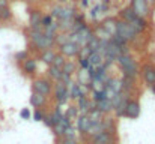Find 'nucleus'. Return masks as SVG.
<instances>
[{
    "label": "nucleus",
    "mask_w": 155,
    "mask_h": 144,
    "mask_svg": "<svg viewBox=\"0 0 155 144\" xmlns=\"http://www.w3.org/2000/svg\"><path fill=\"white\" fill-rule=\"evenodd\" d=\"M54 41H56V45L59 47V45H62V44H65V42L69 41V33H68V32H59V33L56 35Z\"/></svg>",
    "instance_id": "obj_36"
},
{
    "label": "nucleus",
    "mask_w": 155,
    "mask_h": 144,
    "mask_svg": "<svg viewBox=\"0 0 155 144\" xmlns=\"http://www.w3.org/2000/svg\"><path fill=\"white\" fill-rule=\"evenodd\" d=\"M62 11H63V3H59V5H54L50 11V15H51L54 20H59L60 15H62Z\"/></svg>",
    "instance_id": "obj_37"
},
{
    "label": "nucleus",
    "mask_w": 155,
    "mask_h": 144,
    "mask_svg": "<svg viewBox=\"0 0 155 144\" xmlns=\"http://www.w3.org/2000/svg\"><path fill=\"white\" fill-rule=\"evenodd\" d=\"M149 87H151V92H152V93H154V96H155V83L152 84V86H149Z\"/></svg>",
    "instance_id": "obj_54"
},
{
    "label": "nucleus",
    "mask_w": 155,
    "mask_h": 144,
    "mask_svg": "<svg viewBox=\"0 0 155 144\" xmlns=\"http://www.w3.org/2000/svg\"><path fill=\"white\" fill-rule=\"evenodd\" d=\"M103 126H104V131L111 132V134H116V120L113 117H105V119H103Z\"/></svg>",
    "instance_id": "obj_28"
},
{
    "label": "nucleus",
    "mask_w": 155,
    "mask_h": 144,
    "mask_svg": "<svg viewBox=\"0 0 155 144\" xmlns=\"http://www.w3.org/2000/svg\"><path fill=\"white\" fill-rule=\"evenodd\" d=\"M78 51H80V47L77 44H74V42H69V41L65 42V44H62V45H59V48H57V53H60L66 59L77 57L78 56Z\"/></svg>",
    "instance_id": "obj_7"
},
{
    "label": "nucleus",
    "mask_w": 155,
    "mask_h": 144,
    "mask_svg": "<svg viewBox=\"0 0 155 144\" xmlns=\"http://www.w3.org/2000/svg\"><path fill=\"white\" fill-rule=\"evenodd\" d=\"M80 5H81V8H87L89 6V0H80Z\"/></svg>",
    "instance_id": "obj_52"
},
{
    "label": "nucleus",
    "mask_w": 155,
    "mask_h": 144,
    "mask_svg": "<svg viewBox=\"0 0 155 144\" xmlns=\"http://www.w3.org/2000/svg\"><path fill=\"white\" fill-rule=\"evenodd\" d=\"M9 5V0H0V6H8Z\"/></svg>",
    "instance_id": "obj_53"
},
{
    "label": "nucleus",
    "mask_w": 155,
    "mask_h": 144,
    "mask_svg": "<svg viewBox=\"0 0 155 144\" xmlns=\"http://www.w3.org/2000/svg\"><path fill=\"white\" fill-rule=\"evenodd\" d=\"M95 107H97L101 113H104V114H108V113H111V111H113L111 101H108V99H101V101L95 102Z\"/></svg>",
    "instance_id": "obj_24"
},
{
    "label": "nucleus",
    "mask_w": 155,
    "mask_h": 144,
    "mask_svg": "<svg viewBox=\"0 0 155 144\" xmlns=\"http://www.w3.org/2000/svg\"><path fill=\"white\" fill-rule=\"evenodd\" d=\"M116 33L119 36H122L125 41H128L130 44H134L140 38V35L137 33V30L130 23H127L124 20H117V30H116Z\"/></svg>",
    "instance_id": "obj_3"
},
{
    "label": "nucleus",
    "mask_w": 155,
    "mask_h": 144,
    "mask_svg": "<svg viewBox=\"0 0 155 144\" xmlns=\"http://www.w3.org/2000/svg\"><path fill=\"white\" fill-rule=\"evenodd\" d=\"M107 11H108V5L101 3V5H100V14H107Z\"/></svg>",
    "instance_id": "obj_51"
},
{
    "label": "nucleus",
    "mask_w": 155,
    "mask_h": 144,
    "mask_svg": "<svg viewBox=\"0 0 155 144\" xmlns=\"http://www.w3.org/2000/svg\"><path fill=\"white\" fill-rule=\"evenodd\" d=\"M12 20V11L8 6H0V23H6V21H11Z\"/></svg>",
    "instance_id": "obj_33"
},
{
    "label": "nucleus",
    "mask_w": 155,
    "mask_h": 144,
    "mask_svg": "<svg viewBox=\"0 0 155 144\" xmlns=\"http://www.w3.org/2000/svg\"><path fill=\"white\" fill-rule=\"evenodd\" d=\"M44 116H45V113L42 111V108H35V111H33V120L35 122H42Z\"/></svg>",
    "instance_id": "obj_42"
},
{
    "label": "nucleus",
    "mask_w": 155,
    "mask_h": 144,
    "mask_svg": "<svg viewBox=\"0 0 155 144\" xmlns=\"http://www.w3.org/2000/svg\"><path fill=\"white\" fill-rule=\"evenodd\" d=\"M54 56H56V50H54V48H47V50H42V51H39V56H38V59H39L42 63H45V65H51Z\"/></svg>",
    "instance_id": "obj_20"
},
{
    "label": "nucleus",
    "mask_w": 155,
    "mask_h": 144,
    "mask_svg": "<svg viewBox=\"0 0 155 144\" xmlns=\"http://www.w3.org/2000/svg\"><path fill=\"white\" fill-rule=\"evenodd\" d=\"M91 92H92V101L94 102L105 99V90H91Z\"/></svg>",
    "instance_id": "obj_40"
},
{
    "label": "nucleus",
    "mask_w": 155,
    "mask_h": 144,
    "mask_svg": "<svg viewBox=\"0 0 155 144\" xmlns=\"http://www.w3.org/2000/svg\"><path fill=\"white\" fill-rule=\"evenodd\" d=\"M77 83L81 84V86H89L91 84V75H89V71L87 69H77Z\"/></svg>",
    "instance_id": "obj_22"
},
{
    "label": "nucleus",
    "mask_w": 155,
    "mask_h": 144,
    "mask_svg": "<svg viewBox=\"0 0 155 144\" xmlns=\"http://www.w3.org/2000/svg\"><path fill=\"white\" fill-rule=\"evenodd\" d=\"M130 6L131 9L134 11V14L140 18H146L149 20L151 18V5L148 0H131L130 2Z\"/></svg>",
    "instance_id": "obj_5"
},
{
    "label": "nucleus",
    "mask_w": 155,
    "mask_h": 144,
    "mask_svg": "<svg viewBox=\"0 0 155 144\" xmlns=\"http://www.w3.org/2000/svg\"><path fill=\"white\" fill-rule=\"evenodd\" d=\"M91 53H92V50L87 47V45H84V47L80 48V51H78V56H77V60H83V59H87L89 56H91Z\"/></svg>",
    "instance_id": "obj_39"
},
{
    "label": "nucleus",
    "mask_w": 155,
    "mask_h": 144,
    "mask_svg": "<svg viewBox=\"0 0 155 144\" xmlns=\"http://www.w3.org/2000/svg\"><path fill=\"white\" fill-rule=\"evenodd\" d=\"M105 86H110V87H111L116 93H120V92H122V83H120V80H119V78L110 77V78L107 80Z\"/></svg>",
    "instance_id": "obj_32"
},
{
    "label": "nucleus",
    "mask_w": 155,
    "mask_h": 144,
    "mask_svg": "<svg viewBox=\"0 0 155 144\" xmlns=\"http://www.w3.org/2000/svg\"><path fill=\"white\" fill-rule=\"evenodd\" d=\"M42 12L39 9H30L29 12V29H36V30H44L41 20H42Z\"/></svg>",
    "instance_id": "obj_10"
},
{
    "label": "nucleus",
    "mask_w": 155,
    "mask_h": 144,
    "mask_svg": "<svg viewBox=\"0 0 155 144\" xmlns=\"http://www.w3.org/2000/svg\"><path fill=\"white\" fill-rule=\"evenodd\" d=\"M75 131H74V128H72V125L71 126H68L66 129H65V134H63V137H75V134H74ZM62 137V138H63Z\"/></svg>",
    "instance_id": "obj_48"
},
{
    "label": "nucleus",
    "mask_w": 155,
    "mask_h": 144,
    "mask_svg": "<svg viewBox=\"0 0 155 144\" xmlns=\"http://www.w3.org/2000/svg\"><path fill=\"white\" fill-rule=\"evenodd\" d=\"M87 60H89V65H91V66H100V65L104 62L103 57H101V54H100L98 51H92L91 56L87 57Z\"/></svg>",
    "instance_id": "obj_34"
},
{
    "label": "nucleus",
    "mask_w": 155,
    "mask_h": 144,
    "mask_svg": "<svg viewBox=\"0 0 155 144\" xmlns=\"http://www.w3.org/2000/svg\"><path fill=\"white\" fill-rule=\"evenodd\" d=\"M71 122H72V120H69V119L63 114V116L60 117V120L53 126V132H54V135H56V137H59V138H62V137H63V134H65V129H66L68 126H71V125H72Z\"/></svg>",
    "instance_id": "obj_14"
},
{
    "label": "nucleus",
    "mask_w": 155,
    "mask_h": 144,
    "mask_svg": "<svg viewBox=\"0 0 155 144\" xmlns=\"http://www.w3.org/2000/svg\"><path fill=\"white\" fill-rule=\"evenodd\" d=\"M60 81H62V83H65V84H69V83L72 81V77H71V75H68V74H63V72H62Z\"/></svg>",
    "instance_id": "obj_49"
},
{
    "label": "nucleus",
    "mask_w": 155,
    "mask_h": 144,
    "mask_svg": "<svg viewBox=\"0 0 155 144\" xmlns=\"http://www.w3.org/2000/svg\"><path fill=\"white\" fill-rule=\"evenodd\" d=\"M92 36H94L92 27H89V26L86 24L81 30L77 32V45H78L80 48L84 47V45H87V42L92 39Z\"/></svg>",
    "instance_id": "obj_11"
},
{
    "label": "nucleus",
    "mask_w": 155,
    "mask_h": 144,
    "mask_svg": "<svg viewBox=\"0 0 155 144\" xmlns=\"http://www.w3.org/2000/svg\"><path fill=\"white\" fill-rule=\"evenodd\" d=\"M117 65L120 66V72L127 77H133V78H137L140 75V68H139V63L137 60L130 54V53H125V54H120L117 57Z\"/></svg>",
    "instance_id": "obj_2"
},
{
    "label": "nucleus",
    "mask_w": 155,
    "mask_h": 144,
    "mask_svg": "<svg viewBox=\"0 0 155 144\" xmlns=\"http://www.w3.org/2000/svg\"><path fill=\"white\" fill-rule=\"evenodd\" d=\"M136 30H137V33L139 35H142V33H145L149 27H151V23H149V20H146V18H140V17H136V20L133 21V23H130Z\"/></svg>",
    "instance_id": "obj_18"
},
{
    "label": "nucleus",
    "mask_w": 155,
    "mask_h": 144,
    "mask_svg": "<svg viewBox=\"0 0 155 144\" xmlns=\"http://www.w3.org/2000/svg\"><path fill=\"white\" fill-rule=\"evenodd\" d=\"M89 15H91V18L95 21L97 18H98V15H100V5H95L92 9H91V12H89Z\"/></svg>",
    "instance_id": "obj_45"
},
{
    "label": "nucleus",
    "mask_w": 155,
    "mask_h": 144,
    "mask_svg": "<svg viewBox=\"0 0 155 144\" xmlns=\"http://www.w3.org/2000/svg\"><path fill=\"white\" fill-rule=\"evenodd\" d=\"M78 66L81 68V69H89V60L87 59H83V60H78Z\"/></svg>",
    "instance_id": "obj_50"
},
{
    "label": "nucleus",
    "mask_w": 155,
    "mask_h": 144,
    "mask_svg": "<svg viewBox=\"0 0 155 144\" xmlns=\"http://www.w3.org/2000/svg\"><path fill=\"white\" fill-rule=\"evenodd\" d=\"M136 14H134V11L131 9V6H127V8H124L120 12H119V15H117V18L119 20H124V21H127V23H133L134 20H136Z\"/></svg>",
    "instance_id": "obj_21"
},
{
    "label": "nucleus",
    "mask_w": 155,
    "mask_h": 144,
    "mask_svg": "<svg viewBox=\"0 0 155 144\" xmlns=\"http://www.w3.org/2000/svg\"><path fill=\"white\" fill-rule=\"evenodd\" d=\"M87 117L91 119V122H101V120L104 119V113H101L97 107H94V108H91V110H89Z\"/></svg>",
    "instance_id": "obj_31"
},
{
    "label": "nucleus",
    "mask_w": 155,
    "mask_h": 144,
    "mask_svg": "<svg viewBox=\"0 0 155 144\" xmlns=\"http://www.w3.org/2000/svg\"><path fill=\"white\" fill-rule=\"evenodd\" d=\"M65 62H66V57H63L60 53H56V56H54V59H53L51 65H54V66H57V68H63V65H65Z\"/></svg>",
    "instance_id": "obj_38"
},
{
    "label": "nucleus",
    "mask_w": 155,
    "mask_h": 144,
    "mask_svg": "<svg viewBox=\"0 0 155 144\" xmlns=\"http://www.w3.org/2000/svg\"><path fill=\"white\" fill-rule=\"evenodd\" d=\"M53 98L54 101L57 102V105H63L69 101V93H68V87L65 83H62L60 80L59 81H54L53 84Z\"/></svg>",
    "instance_id": "obj_6"
},
{
    "label": "nucleus",
    "mask_w": 155,
    "mask_h": 144,
    "mask_svg": "<svg viewBox=\"0 0 155 144\" xmlns=\"http://www.w3.org/2000/svg\"><path fill=\"white\" fill-rule=\"evenodd\" d=\"M29 56H30V54H29V51H27V50H23V51H18V53H15V60L21 63V62H24V60H26Z\"/></svg>",
    "instance_id": "obj_41"
},
{
    "label": "nucleus",
    "mask_w": 155,
    "mask_h": 144,
    "mask_svg": "<svg viewBox=\"0 0 155 144\" xmlns=\"http://www.w3.org/2000/svg\"><path fill=\"white\" fill-rule=\"evenodd\" d=\"M60 30H59V24H57V21L54 20L50 26H47V27H44V35H47L48 38H56V35L59 33Z\"/></svg>",
    "instance_id": "obj_29"
},
{
    "label": "nucleus",
    "mask_w": 155,
    "mask_h": 144,
    "mask_svg": "<svg viewBox=\"0 0 155 144\" xmlns=\"http://www.w3.org/2000/svg\"><path fill=\"white\" fill-rule=\"evenodd\" d=\"M140 102H139V99H136V98H130L128 99V104H127V108H125V114H124V117H127V119H137L139 116H140Z\"/></svg>",
    "instance_id": "obj_8"
},
{
    "label": "nucleus",
    "mask_w": 155,
    "mask_h": 144,
    "mask_svg": "<svg viewBox=\"0 0 155 144\" xmlns=\"http://www.w3.org/2000/svg\"><path fill=\"white\" fill-rule=\"evenodd\" d=\"M21 69L26 75H35L38 71V59L29 56L24 62H21Z\"/></svg>",
    "instance_id": "obj_12"
},
{
    "label": "nucleus",
    "mask_w": 155,
    "mask_h": 144,
    "mask_svg": "<svg viewBox=\"0 0 155 144\" xmlns=\"http://www.w3.org/2000/svg\"><path fill=\"white\" fill-rule=\"evenodd\" d=\"M53 21H54V18H53L50 14H44L42 15V20H41V24H42V27H47V26H50Z\"/></svg>",
    "instance_id": "obj_44"
},
{
    "label": "nucleus",
    "mask_w": 155,
    "mask_h": 144,
    "mask_svg": "<svg viewBox=\"0 0 155 144\" xmlns=\"http://www.w3.org/2000/svg\"><path fill=\"white\" fill-rule=\"evenodd\" d=\"M27 38L30 41V45L35 47L36 51H42L47 48H54L56 41L54 38H48L44 35V30H36V29H29L27 30Z\"/></svg>",
    "instance_id": "obj_1"
},
{
    "label": "nucleus",
    "mask_w": 155,
    "mask_h": 144,
    "mask_svg": "<svg viewBox=\"0 0 155 144\" xmlns=\"http://www.w3.org/2000/svg\"><path fill=\"white\" fill-rule=\"evenodd\" d=\"M78 113H80V111H78V108H77L75 105H69L63 114H65L69 120H74V119H77V117H78Z\"/></svg>",
    "instance_id": "obj_35"
},
{
    "label": "nucleus",
    "mask_w": 155,
    "mask_h": 144,
    "mask_svg": "<svg viewBox=\"0 0 155 144\" xmlns=\"http://www.w3.org/2000/svg\"><path fill=\"white\" fill-rule=\"evenodd\" d=\"M60 144H78V143H77L75 137H63Z\"/></svg>",
    "instance_id": "obj_46"
},
{
    "label": "nucleus",
    "mask_w": 155,
    "mask_h": 144,
    "mask_svg": "<svg viewBox=\"0 0 155 144\" xmlns=\"http://www.w3.org/2000/svg\"><path fill=\"white\" fill-rule=\"evenodd\" d=\"M154 2H155V0H154Z\"/></svg>",
    "instance_id": "obj_58"
},
{
    "label": "nucleus",
    "mask_w": 155,
    "mask_h": 144,
    "mask_svg": "<svg viewBox=\"0 0 155 144\" xmlns=\"http://www.w3.org/2000/svg\"><path fill=\"white\" fill-rule=\"evenodd\" d=\"M117 20H119L117 17H105L103 21H101V26L107 30V33L110 36L114 35L116 30H117Z\"/></svg>",
    "instance_id": "obj_16"
},
{
    "label": "nucleus",
    "mask_w": 155,
    "mask_h": 144,
    "mask_svg": "<svg viewBox=\"0 0 155 144\" xmlns=\"http://www.w3.org/2000/svg\"><path fill=\"white\" fill-rule=\"evenodd\" d=\"M116 143H117L116 134H111V132H107V131H103V132L91 137V144H116Z\"/></svg>",
    "instance_id": "obj_9"
},
{
    "label": "nucleus",
    "mask_w": 155,
    "mask_h": 144,
    "mask_svg": "<svg viewBox=\"0 0 155 144\" xmlns=\"http://www.w3.org/2000/svg\"><path fill=\"white\" fill-rule=\"evenodd\" d=\"M47 75H48V78L51 80L53 83H54V81H59V80H60V77H62V69H60V68H57V66H54V65H48Z\"/></svg>",
    "instance_id": "obj_25"
},
{
    "label": "nucleus",
    "mask_w": 155,
    "mask_h": 144,
    "mask_svg": "<svg viewBox=\"0 0 155 144\" xmlns=\"http://www.w3.org/2000/svg\"><path fill=\"white\" fill-rule=\"evenodd\" d=\"M101 3H104V5H108V6H110V0H101Z\"/></svg>",
    "instance_id": "obj_55"
},
{
    "label": "nucleus",
    "mask_w": 155,
    "mask_h": 144,
    "mask_svg": "<svg viewBox=\"0 0 155 144\" xmlns=\"http://www.w3.org/2000/svg\"><path fill=\"white\" fill-rule=\"evenodd\" d=\"M42 122H44V125L47 126V128H50V129H53V126L59 122V119L56 117V114L54 113H45V116H44V119H42Z\"/></svg>",
    "instance_id": "obj_30"
},
{
    "label": "nucleus",
    "mask_w": 155,
    "mask_h": 144,
    "mask_svg": "<svg viewBox=\"0 0 155 144\" xmlns=\"http://www.w3.org/2000/svg\"><path fill=\"white\" fill-rule=\"evenodd\" d=\"M54 2H57V3H66L68 0H54Z\"/></svg>",
    "instance_id": "obj_56"
},
{
    "label": "nucleus",
    "mask_w": 155,
    "mask_h": 144,
    "mask_svg": "<svg viewBox=\"0 0 155 144\" xmlns=\"http://www.w3.org/2000/svg\"><path fill=\"white\" fill-rule=\"evenodd\" d=\"M26 2H35V0H26Z\"/></svg>",
    "instance_id": "obj_57"
},
{
    "label": "nucleus",
    "mask_w": 155,
    "mask_h": 144,
    "mask_svg": "<svg viewBox=\"0 0 155 144\" xmlns=\"http://www.w3.org/2000/svg\"><path fill=\"white\" fill-rule=\"evenodd\" d=\"M140 74H142V77H143V80H145L146 84L152 86V84L155 83V65H152V63H146V65H143Z\"/></svg>",
    "instance_id": "obj_13"
},
{
    "label": "nucleus",
    "mask_w": 155,
    "mask_h": 144,
    "mask_svg": "<svg viewBox=\"0 0 155 144\" xmlns=\"http://www.w3.org/2000/svg\"><path fill=\"white\" fill-rule=\"evenodd\" d=\"M53 83L51 80L47 77H39V78H35L32 81V92H36V93H41L44 96H50L53 95Z\"/></svg>",
    "instance_id": "obj_4"
},
{
    "label": "nucleus",
    "mask_w": 155,
    "mask_h": 144,
    "mask_svg": "<svg viewBox=\"0 0 155 144\" xmlns=\"http://www.w3.org/2000/svg\"><path fill=\"white\" fill-rule=\"evenodd\" d=\"M30 105L33 108H42L48 104V96H44L41 93H36V92H32V96H30Z\"/></svg>",
    "instance_id": "obj_17"
},
{
    "label": "nucleus",
    "mask_w": 155,
    "mask_h": 144,
    "mask_svg": "<svg viewBox=\"0 0 155 144\" xmlns=\"http://www.w3.org/2000/svg\"><path fill=\"white\" fill-rule=\"evenodd\" d=\"M87 47L91 48L92 51H98V48H100V39L95 38V36H92V39L87 42Z\"/></svg>",
    "instance_id": "obj_43"
},
{
    "label": "nucleus",
    "mask_w": 155,
    "mask_h": 144,
    "mask_svg": "<svg viewBox=\"0 0 155 144\" xmlns=\"http://www.w3.org/2000/svg\"><path fill=\"white\" fill-rule=\"evenodd\" d=\"M130 98H131L130 93H125L124 99L120 101V104H119V105H117V108L114 110L116 117H124V114H125V108H127V104H128V99H130Z\"/></svg>",
    "instance_id": "obj_27"
},
{
    "label": "nucleus",
    "mask_w": 155,
    "mask_h": 144,
    "mask_svg": "<svg viewBox=\"0 0 155 144\" xmlns=\"http://www.w3.org/2000/svg\"><path fill=\"white\" fill-rule=\"evenodd\" d=\"M92 32H94V36H95V38H98L100 41H103V39H110V35L107 33V30L101 26V23H100V24H97V26L92 29Z\"/></svg>",
    "instance_id": "obj_26"
},
{
    "label": "nucleus",
    "mask_w": 155,
    "mask_h": 144,
    "mask_svg": "<svg viewBox=\"0 0 155 144\" xmlns=\"http://www.w3.org/2000/svg\"><path fill=\"white\" fill-rule=\"evenodd\" d=\"M89 126H91V119L87 117V114H81L77 117V132H80L81 135H86Z\"/></svg>",
    "instance_id": "obj_19"
},
{
    "label": "nucleus",
    "mask_w": 155,
    "mask_h": 144,
    "mask_svg": "<svg viewBox=\"0 0 155 144\" xmlns=\"http://www.w3.org/2000/svg\"><path fill=\"white\" fill-rule=\"evenodd\" d=\"M77 69H78V63L74 62V60H68V59H66V62H65V65H63V68H62V72L72 77V75L77 72Z\"/></svg>",
    "instance_id": "obj_23"
},
{
    "label": "nucleus",
    "mask_w": 155,
    "mask_h": 144,
    "mask_svg": "<svg viewBox=\"0 0 155 144\" xmlns=\"http://www.w3.org/2000/svg\"><path fill=\"white\" fill-rule=\"evenodd\" d=\"M94 107H95V102L91 101V99L87 98V95H84L77 99V108H78V111H80L81 114H87L89 110L94 108Z\"/></svg>",
    "instance_id": "obj_15"
},
{
    "label": "nucleus",
    "mask_w": 155,
    "mask_h": 144,
    "mask_svg": "<svg viewBox=\"0 0 155 144\" xmlns=\"http://www.w3.org/2000/svg\"><path fill=\"white\" fill-rule=\"evenodd\" d=\"M20 116H21V119H24V120H29V119L32 117V114H30L29 108H23V110H21V113H20Z\"/></svg>",
    "instance_id": "obj_47"
}]
</instances>
